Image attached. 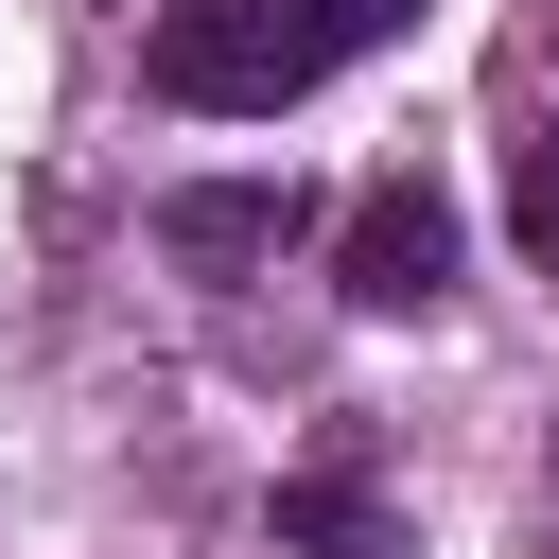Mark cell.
Returning a JSON list of instances; mask_svg holds the SVG:
<instances>
[{
  "label": "cell",
  "instance_id": "4",
  "mask_svg": "<svg viewBox=\"0 0 559 559\" xmlns=\"http://www.w3.org/2000/svg\"><path fill=\"white\" fill-rule=\"evenodd\" d=\"M507 227H524V262H559V122L524 140V175H507Z\"/></svg>",
  "mask_w": 559,
  "mask_h": 559
},
{
  "label": "cell",
  "instance_id": "5",
  "mask_svg": "<svg viewBox=\"0 0 559 559\" xmlns=\"http://www.w3.org/2000/svg\"><path fill=\"white\" fill-rule=\"evenodd\" d=\"M297 524H314V542H297V559H367V542H332V507H297Z\"/></svg>",
  "mask_w": 559,
  "mask_h": 559
},
{
  "label": "cell",
  "instance_id": "3",
  "mask_svg": "<svg viewBox=\"0 0 559 559\" xmlns=\"http://www.w3.org/2000/svg\"><path fill=\"white\" fill-rule=\"evenodd\" d=\"M297 227H314L297 175H192V192H157V245L175 262H280Z\"/></svg>",
  "mask_w": 559,
  "mask_h": 559
},
{
  "label": "cell",
  "instance_id": "2",
  "mask_svg": "<svg viewBox=\"0 0 559 559\" xmlns=\"http://www.w3.org/2000/svg\"><path fill=\"white\" fill-rule=\"evenodd\" d=\"M332 280H349L367 314H437V297H454V192H437V175H384V192H349V227H332Z\"/></svg>",
  "mask_w": 559,
  "mask_h": 559
},
{
  "label": "cell",
  "instance_id": "1",
  "mask_svg": "<svg viewBox=\"0 0 559 559\" xmlns=\"http://www.w3.org/2000/svg\"><path fill=\"white\" fill-rule=\"evenodd\" d=\"M384 35H419V0H175V17L140 35V70H157V105L280 122L297 87H332V70L384 52Z\"/></svg>",
  "mask_w": 559,
  "mask_h": 559
}]
</instances>
